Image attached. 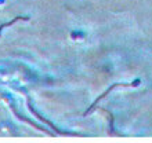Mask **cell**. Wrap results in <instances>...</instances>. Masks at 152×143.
Returning a JSON list of instances; mask_svg holds the SVG:
<instances>
[{
    "mask_svg": "<svg viewBox=\"0 0 152 143\" xmlns=\"http://www.w3.org/2000/svg\"><path fill=\"white\" fill-rule=\"evenodd\" d=\"M140 83H141L140 80H136L134 83H129V84H124V83H120V84H119V83H116V84H113V85H111V87H109L108 90H107V91L104 92V94H101V95L98 96V98H97L96 100H94V103H93L91 106H90V107H88V109H87V110H86V113H84V116H87L88 113H91V110H93V109H94V107H96V105L98 103V102H100L101 99H104L105 96L108 95V94H109V92H111V91H112L113 88H116V87H136V85H138V84H140Z\"/></svg>",
    "mask_w": 152,
    "mask_h": 143,
    "instance_id": "obj_1",
    "label": "cell"
},
{
    "mask_svg": "<svg viewBox=\"0 0 152 143\" xmlns=\"http://www.w3.org/2000/svg\"><path fill=\"white\" fill-rule=\"evenodd\" d=\"M29 109H31V110H32V111H33V113H35V114H36V117H37V118H39V120H42V121H43V123L48 124V125H50V127H51V128H53V129H54V131H56V132H57V134H60V135H62V134H64V132H62V131H60V129H57V128H56V127H54V125H53V124H51V123H50V121H48V120L43 118V116H40V114H39V113H37V111H36V110H35V109H33V107H32V105H31V103H29Z\"/></svg>",
    "mask_w": 152,
    "mask_h": 143,
    "instance_id": "obj_2",
    "label": "cell"
},
{
    "mask_svg": "<svg viewBox=\"0 0 152 143\" xmlns=\"http://www.w3.org/2000/svg\"><path fill=\"white\" fill-rule=\"evenodd\" d=\"M29 20V17H15L12 21H10V22H7V24H3L1 26H0V32L3 30L6 26H10V25H12V24H15L17 21H28Z\"/></svg>",
    "mask_w": 152,
    "mask_h": 143,
    "instance_id": "obj_3",
    "label": "cell"
}]
</instances>
